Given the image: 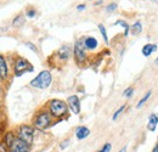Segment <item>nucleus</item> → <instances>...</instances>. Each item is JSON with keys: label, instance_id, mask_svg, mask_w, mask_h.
Segmentation results:
<instances>
[{"label": "nucleus", "instance_id": "obj_1", "mask_svg": "<svg viewBox=\"0 0 158 152\" xmlns=\"http://www.w3.org/2000/svg\"><path fill=\"white\" fill-rule=\"evenodd\" d=\"M48 108L52 118H58V119L63 118L68 112V105L64 101L58 100V99L50 100L48 104Z\"/></svg>", "mask_w": 158, "mask_h": 152}, {"label": "nucleus", "instance_id": "obj_2", "mask_svg": "<svg viewBox=\"0 0 158 152\" xmlns=\"http://www.w3.org/2000/svg\"><path fill=\"white\" fill-rule=\"evenodd\" d=\"M52 124V116L49 111H40L33 119V127L38 130H45Z\"/></svg>", "mask_w": 158, "mask_h": 152}, {"label": "nucleus", "instance_id": "obj_3", "mask_svg": "<svg viewBox=\"0 0 158 152\" xmlns=\"http://www.w3.org/2000/svg\"><path fill=\"white\" fill-rule=\"evenodd\" d=\"M52 81V75L49 71H41L34 79L31 81V87L37 88V89H46L50 87Z\"/></svg>", "mask_w": 158, "mask_h": 152}, {"label": "nucleus", "instance_id": "obj_4", "mask_svg": "<svg viewBox=\"0 0 158 152\" xmlns=\"http://www.w3.org/2000/svg\"><path fill=\"white\" fill-rule=\"evenodd\" d=\"M16 136L18 139H21L22 141H25L26 144H28L29 146H32L33 140H34V127L28 125V124H22L17 128L16 131Z\"/></svg>", "mask_w": 158, "mask_h": 152}, {"label": "nucleus", "instance_id": "obj_5", "mask_svg": "<svg viewBox=\"0 0 158 152\" xmlns=\"http://www.w3.org/2000/svg\"><path fill=\"white\" fill-rule=\"evenodd\" d=\"M14 72H15L16 77H20V75H22L27 72H33V66L25 57L17 56L15 60V64H14Z\"/></svg>", "mask_w": 158, "mask_h": 152}, {"label": "nucleus", "instance_id": "obj_6", "mask_svg": "<svg viewBox=\"0 0 158 152\" xmlns=\"http://www.w3.org/2000/svg\"><path fill=\"white\" fill-rule=\"evenodd\" d=\"M88 56H87V52H85V46H84V40H78L74 45V60L75 62L82 66L85 63Z\"/></svg>", "mask_w": 158, "mask_h": 152}, {"label": "nucleus", "instance_id": "obj_7", "mask_svg": "<svg viewBox=\"0 0 158 152\" xmlns=\"http://www.w3.org/2000/svg\"><path fill=\"white\" fill-rule=\"evenodd\" d=\"M29 150H31V146L26 144L25 141H22L21 139H18L17 136L11 144V146L9 147V152H29Z\"/></svg>", "mask_w": 158, "mask_h": 152}, {"label": "nucleus", "instance_id": "obj_8", "mask_svg": "<svg viewBox=\"0 0 158 152\" xmlns=\"http://www.w3.org/2000/svg\"><path fill=\"white\" fill-rule=\"evenodd\" d=\"M67 105L68 108L74 113V114H79L81 112V100L77 95H72L67 99Z\"/></svg>", "mask_w": 158, "mask_h": 152}, {"label": "nucleus", "instance_id": "obj_9", "mask_svg": "<svg viewBox=\"0 0 158 152\" xmlns=\"http://www.w3.org/2000/svg\"><path fill=\"white\" fill-rule=\"evenodd\" d=\"M9 78V63L6 61V57L0 54V79L6 81Z\"/></svg>", "mask_w": 158, "mask_h": 152}, {"label": "nucleus", "instance_id": "obj_10", "mask_svg": "<svg viewBox=\"0 0 158 152\" xmlns=\"http://www.w3.org/2000/svg\"><path fill=\"white\" fill-rule=\"evenodd\" d=\"M97 45H99V43L94 37H87L84 39V46L88 50H95L97 48Z\"/></svg>", "mask_w": 158, "mask_h": 152}, {"label": "nucleus", "instance_id": "obj_11", "mask_svg": "<svg viewBox=\"0 0 158 152\" xmlns=\"http://www.w3.org/2000/svg\"><path fill=\"white\" fill-rule=\"evenodd\" d=\"M158 124V114L157 113H152L148 118V123H147V129L150 131H154Z\"/></svg>", "mask_w": 158, "mask_h": 152}, {"label": "nucleus", "instance_id": "obj_12", "mask_svg": "<svg viewBox=\"0 0 158 152\" xmlns=\"http://www.w3.org/2000/svg\"><path fill=\"white\" fill-rule=\"evenodd\" d=\"M89 135H90V130H89L87 127H79V128H77V130H75V136H77V139H79V140H83V139L88 137Z\"/></svg>", "mask_w": 158, "mask_h": 152}, {"label": "nucleus", "instance_id": "obj_13", "mask_svg": "<svg viewBox=\"0 0 158 152\" xmlns=\"http://www.w3.org/2000/svg\"><path fill=\"white\" fill-rule=\"evenodd\" d=\"M57 55L58 57L62 60V61H67L71 56V49L68 46H62L58 51H57Z\"/></svg>", "mask_w": 158, "mask_h": 152}, {"label": "nucleus", "instance_id": "obj_14", "mask_svg": "<svg viewBox=\"0 0 158 152\" xmlns=\"http://www.w3.org/2000/svg\"><path fill=\"white\" fill-rule=\"evenodd\" d=\"M25 21H26L25 15H23V14H20V15H17V16L14 18V21H12V27H14V28H20V27H22V26L25 25Z\"/></svg>", "mask_w": 158, "mask_h": 152}, {"label": "nucleus", "instance_id": "obj_15", "mask_svg": "<svg viewBox=\"0 0 158 152\" xmlns=\"http://www.w3.org/2000/svg\"><path fill=\"white\" fill-rule=\"evenodd\" d=\"M157 50V45L154 44H146L143 48H142V55L145 57H148L152 52H154Z\"/></svg>", "mask_w": 158, "mask_h": 152}, {"label": "nucleus", "instance_id": "obj_16", "mask_svg": "<svg viewBox=\"0 0 158 152\" xmlns=\"http://www.w3.org/2000/svg\"><path fill=\"white\" fill-rule=\"evenodd\" d=\"M16 139V134H14L12 131H8L5 135H4V144L8 146V148L11 146V144L14 142V140Z\"/></svg>", "mask_w": 158, "mask_h": 152}, {"label": "nucleus", "instance_id": "obj_17", "mask_svg": "<svg viewBox=\"0 0 158 152\" xmlns=\"http://www.w3.org/2000/svg\"><path fill=\"white\" fill-rule=\"evenodd\" d=\"M130 31H131V34H134V35L140 34L141 31H142V25H141V22H140V21L135 22V23L130 27Z\"/></svg>", "mask_w": 158, "mask_h": 152}, {"label": "nucleus", "instance_id": "obj_18", "mask_svg": "<svg viewBox=\"0 0 158 152\" xmlns=\"http://www.w3.org/2000/svg\"><path fill=\"white\" fill-rule=\"evenodd\" d=\"M99 29H100V33H101V35H102V38H104V40H105V43H106V44H108V37H107V32H106L105 26H104V25H99Z\"/></svg>", "mask_w": 158, "mask_h": 152}, {"label": "nucleus", "instance_id": "obj_19", "mask_svg": "<svg viewBox=\"0 0 158 152\" xmlns=\"http://www.w3.org/2000/svg\"><path fill=\"white\" fill-rule=\"evenodd\" d=\"M116 25H120V26H123V28H124V35L127 37V35H128V33H129V29H130L129 25H128L125 21H117V22H116Z\"/></svg>", "mask_w": 158, "mask_h": 152}, {"label": "nucleus", "instance_id": "obj_20", "mask_svg": "<svg viewBox=\"0 0 158 152\" xmlns=\"http://www.w3.org/2000/svg\"><path fill=\"white\" fill-rule=\"evenodd\" d=\"M151 94H152V91H148V93H146V95H145V96H143V97H142V99L139 101V104H137V108H140V107H141V106H142V105H143V104H145V102H146V101H147V100L151 97Z\"/></svg>", "mask_w": 158, "mask_h": 152}, {"label": "nucleus", "instance_id": "obj_21", "mask_svg": "<svg viewBox=\"0 0 158 152\" xmlns=\"http://www.w3.org/2000/svg\"><path fill=\"white\" fill-rule=\"evenodd\" d=\"M124 110H125V105H123V106H120V107H119V108H118V110H117V111L114 112V114H113V117H112V119H113V121H116V119H117V118L119 117V114H120V113H122V112H123Z\"/></svg>", "mask_w": 158, "mask_h": 152}, {"label": "nucleus", "instance_id": "obj_22", "mask_svg": "<svg viewBox=\"0 0 158 152\" xmlns=\"http://www.w3.org/2000/svg\"><path fill=\"white\" fill-rule=\"evenodd\" d=\"M35 14H37V11H35V9H33V8H29V9L26 11V16L29 17V18H33V17L35 16Z\"/></svg>", "mask_w": 158, "mask_h": 152}, {"label": "nucleus", "instance_id": "obj_23", "mask_svg": "<svg viewBox=\"0 0 158 152\" xmlns=\"http://www.w3.org/2000/svg\"><path fill=\"white\" fill-rule=\"evenodd\" d=\"M133 93H134V88H133V87H129V88H127V89L124 90L123 96H125V97H130V96L133 95Z\"/></svg>", "mask_w": 158, "mask_h": 152}, {"label": "nucleus", "instance_id": "obj_24", "mask_svg": "<svg viewBox=\"0 0 158 152\" xmlns=\"http://www.w3.org/2000/svg\"><path fill=\"white\" fill-rule=\"evenodd\" d=\"M111 148H112V145H111L110 142H107V144H105V145H104V147H102L99 152H110V151H111Z\"/></svg>", "mask_w": 158, "mask_h": 152}, {"label": "nucleus", "instance_id": "obj_25", "mask_svg": "<svg viewBox=\"0 0 158 152\" xmlns=\"http://www.w3.org/2000/svg\"><path fill=\"white\" fill-rule=\"evenodd\" d=\"M117 9V4H114V3H112V4H110L107 8H106V11H108V12H111V11H114Z\"/></svg>", "mask_w": 158, "mask_h": 152}, {"label": "nucleus", "instance_id": "obj_26", "mask_svg": "<svg viewBox=\"0 0 158 152\" xmlns=\"http://www.w3.org/2000/svg\"><path fill=\"white\" fill-rule=\"evenodd\" d=\"M0 152H9V148H8V146L4 144V141L0 142Z\"/></svg>", "mask_w": 158, "mask_h": 152}, {"label": "nucleus", "instance_id": "obj_27", "mask_svg": "<svg viewBox=\"0 0 158 152\" xmlns=\"http://www.w3.org/2000/svg\"><path fill=\"white\" fill-rule=\"evenodd\" d=\"M26 45H27V46H28L31 50H33L34 52H37V51H38V50H37V48H35V46H34L32 43H26Z\"/></svg>", "mask_w": 158, "mask_h": 152}, {"label": "nucleus", "instance_id": "obj_28", "mask_svg": "<svg viewBox=\"0 0 158 152\" xmlns=\"http://www.w3.org/2000/svg\"><path fill=\"white\" fill-rule=\"evenodd\" d=\"M77 10H78V11H83V10H85V5H84V4L78 5V6H77Z\"/></svg>", "mask_w": 158, "mask_h": 152}, {"label": "nucleus", "instance_id": "obj_29", "mask_svg": "<svg viewBox=\"0 0 158 152\" xmlns=\"http://www.w3.org/2000/svg\"><path fill=\"white\" fill-rule=\"evenodd\" d=\"M68 144H69V140H66V141H63V142L61 144V148L63 150L64 147H67V146H68Z\"/></svg>", "mask_w": 158, "mask_h": 152}, {"label": "nucleus", "instance_id": "obj_30", "mask_svg": "<svg viewBox=\"0 0 158 152\" xmlns=\"http://www.w3.org/2000/svg\"><path fill=\"white\" fill-rule=\"evenodd\" d=\"M152 152H158V142L154 145V147H153V150H152Z\"/></svg>", "mask_w": 158, "mask_h": 152}, {"label": "nucleus", "instance_id": "obj_31", "mask_svg": "<svg viewBox=\"0 0 158 152\" xmlns=\"http://www.w3.org/2000/svg\"><path fill=\"white\" fill-rule=\"evenodd\" d=\"M119 152H127V147H123V148H122Z\"/></svg>", "mask_w": 158, "mask_h": 152}, {"label": "nucleus", "instance_id": "obj_32", "mask_svg": "<svg viewBox=\"0 0 158 152\" xmlns=\"http://www.w3.org/2000/svg\"><path fill=\"white\" fill-rule=\"evenodd\" d=\"M0 93H2V84H0Z\"/></svg>", "mask_w": 158, "mask_h": 152}, {"label": "nucleus", "instance_id": "obj_33", "mask_svg": "<svg viewBox=\"0 0 158 152\" xmlns=\"http://www.w3.org/2000/svg\"><path fill=\"white\" fill-rule=\"evenodd\" d=\"M0 110H2V101H0Z\"/></svg>", "mask_w": 158, "mask_h": 152}, {"label": "nucleus", "instance_id": "obj_34", "mask_svg": "<svg viewBox=\"0 0 158 152\" xmlns=\"http://www.w3.org/2000/svg\"><path fill=\"white\" fill-rule=\"evenodd\" d=\"M156 62H157V63H158V58H157V60H156Z\"/></svg>", "mask_w": 158, "mask_h": 152}, {"label": "nucleus", "instance_id": "obj_35", "mask_svg": "<svg viewBox=\"0 0 158 152\" xmlns=\"http://www.w3.org/2000/svg\"><path fill=\"white\" fill-rule=\"evenodd\" d=\"M152 2H156V0H152Z\"/></svg>", "mask_w": 158, "mask_h": 152}]
</instances>
